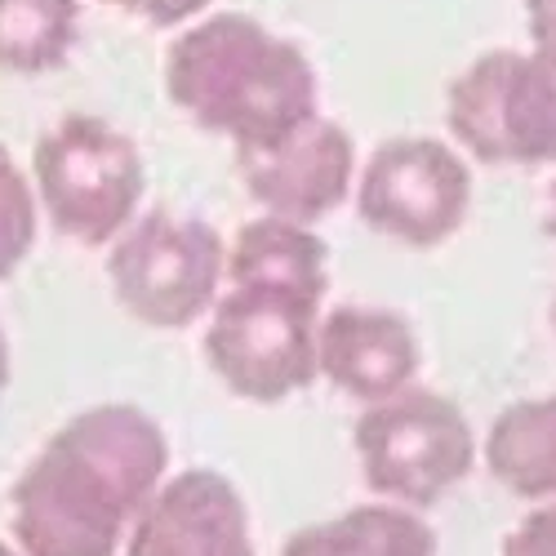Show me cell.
<instances>
[{
    "label": "cell",
    "mask_w": 556,
    "mask_h": 556,
    "mask_svg": "<svg viewBox=\"0 0 556 556\" xmlns=\"http://www.w3.org/2000/svg\"><path fill=\"white\" fill-rule=\"evenodd\" d=\"M108 10H121L129 18H143L148 27H188L201 14H210L214 0H99Z\"/></svg>",
    "instance_id": "cell-18"
},
{
    "label": "cell",
    "mask_w": 556,
    "mask_h": 556,
    "mask_svg": "<svg viewBox=\"0 0 556 556\" xmlns=\"http://www.w3.org/2000/svg\"><path fill=\"white\" fill-rule=\"evenodd\" d=\"M356 218L405 250L454 241L472 214V161L432 134H401L369 152L352 188Z\"/></svg>",
    "instance_id": "cell-8"
},
{
    "label": "cell",
    "mask_w": 556,
    "mask_h": 556,
    "mask_svg": "<svg viewBox=\"0 0 556 556\" xmlns=\"http://www.w3.org/2000/svg\"><path fill=\"white\" fill-rule=\"evenodd\" d=\"M352 450L365 490L409 513L445 503L481 458L477 428L463 405L419 383L392 401L365 405L352 424Z\"/></svg>",
    "instance_id": "cell-5"
},
{
    "label": "cell",
    "mask_w": 556,
    "mask_h": 556,
    "mask_svg": "<svg viewBox=\"0 0 556 556\" xmlns=\"http://www.w3.org/2000/svg\"><path fill=\"white\" fill-rule=\"evenodd\" d=\"M227 281H276L330 299V245L316 227L258 214L227 241Z\"/></svg>",
    "instance_id": "cell-14"
},
{
    "label": "cell",
    "mask_w": 556,
    "mask_h": 556,
    "mask_svg": "<svg viewBox=\"0 0 556 556\" xmlns=\"http://www.w3.org/2000/svg\"><path fill=\"white\" fill-rule=\"evenodd\" d=\"M547 231H552V237H556V178H552V188H547Z\"/></svg>",
    "instance_id": "cell-21"
},
{
    "label": "cell",
    "mask_w": 556,
    "mask_h": 556,
    "mask_svg": "<svg viewBox=\"0 0 556 556\" xmlns=\"http://www.w3.org/2000/svg\"><path fill=\"white\" fill-rule=\"evenodd\" d=\"M169 477L156 414L99 401L63 419L10 485V534L23 556H121L134 521Z\"/></svg>",
    "instance_id": "cell-1"
},
{
    "label": "cell",
    "mask_w": 556,
    "mask_h": 556,
    "mask_svg": "<svg viewBox=\"0 0 556 556\" xmlns=\"http://www.w3.org/2000/svg\"><path fill=\"white\" fill-rule=\"evenodd\" d=\"M40 237V205L31 192V178L23 165H14L10 148L0 143V281L31 258Z\"/></svg>",
    "instance_id": "cell-16"
},
{
    "label": "cell",
    "mask_w": 556,
    "mask_h": 556,
    "mask_svg": "<svg viewBox=\"0 0 556 556\" xmlns=\"http://www.w3.org/2000/svg\"><path fill=\"white\" fill-rule=\"evenodd\" d=\"M231 156H237L241 188L263 214L303 227H316L343 210L361 169L352 134L330 116H312L267 148H245Z\"/></svg>",
    "instance_id": "cell-9"
},
{
    "label": "cell",
    "mask_w": 556,
    "mask_h": 556,
    "mask_svg": "<svg viewBox=\"0 0 556 556\" xmlns=\"http://www.w3.org/2000/svg\"><path fill=\"white\" fill-rule=\"evenodd\" d=\"M424 375V343L414 320L388 303H326L316 326V379L348 401L379 405Z\"/></svg>",
    "instance_id": "cell-10"
},
{
    "label": "cell",
    "mask_w": 556,
    "mask_h": 556,
    "mask_svg": "<svg viewBox=\"0 0 556 556\" xmlns=\"http://www.w3.org/2000/svg\"><path fill=\"white\" fill-rule=\"evenodd\" d=\"M31 192L40 218L80 250H108L138 218L148 197V165L138 143L112 121L72 112L31 148Z\"/></svg>",
    "instance_id": "cell-3"
},
{
    "label": "cell",
    "mask_w": 556,
    "mask_h": 556,
    "mask_svg": "<svg viewBox=\"0 0 556 556\" xmlns=\"http://www.w3.org/2000/svg\"><path fill=\"white\" fill-rule=\"evenodd\" d=\"M80 36V0H0V72L5 76H45L67 67Z\"/></svg>",
    "instance_id": "cell-15"
},
{
    "label": "cell",
    "mask_w": 556,
    "mask_h": 556,
    "mask_svg": "<svg viewBox=\"0 0 556 556\" xmlns=\"http://www.w3.org/2000/svg\"><path fill=\"white\" fill-rule=\"evenodd\" d=\"M481 463L513 498L556 503V392L503 405L481 437Z\"/></svg>",
    "instance_id": "cell-12"
},
{
    "label": "cell",
    "mask_w": 556,
    "mask_h": 556,
    "mask_svg": "<svg viewBox=\"0 0 556 556\" xmlns=\"http://www.w3.org/2000/svg\"><path fill=\"white\" fill-rule=\"evenodd\" d=\"M445 129L477 165H556V54H477L445 89Z\"/></svg>",
    "instance_id": "cell-7"
},
{
    "label": "cell",
    "mask_w": 556,
    "mask_h": 556,
    "mask_svg": "<svg viewBox=\"0 0 556 556\" xmlns=\"http://www.w3.org/2000/svg\"><path fill=\"white\" fill-rule=\"evenodd\" d=\"M227 281L223 231L169 205L138 210L108 245V290L125 316L152 330H192Z\"/></svg>",
    "instance_id": "cell-6"
},
{
    "label": "cell",
    "mask_w": 556,
    "mask_h": 556,
    "mask_svg": "<svg viewBox=\"0 0 556 556\" xmlns=\"http://www.w3.org/2000/svg\"><path fill=\"white\" fill-rule=\"evenodd\" d=\"M526 27L534 50L556 54V0H526Z\"/></svg>",
    "instance_id": "cell-19"
},
{
    "label": "cell",
    "mask_w": 556,
    "mask_h": 556,
    "mask_svg": "<svg viewBox=\"0 0 556 556\" xmlns=\"http://www.w3.org/2000/svg\"><path fill=\"white\" fill-rule=\"evenodd\" d=\"M552 330H556V303H552Z\"/></svg>",
    "instance_id": "cell-23"
},
{
    "label": "cell",
    "mask_w": 556,
    "mask_h": 556,
    "mask_svg": "<svg viewBox=\"0 0 556 556\" xmlns=\"http://www.w3.org/2000/svg\"><path fill=\"white\" fill-rule=\"evenodd\" d=\"M14 383V348H10V334H5V320H0V401H5Z\"/></svg>",
    "instance_id": "cell-20"
},
{
    "label": "cell",
    "mask_w": 556,
    "mask_h": 556,
    "mask_svg": "<svg viewBox=\"0 0 556 556\" xmlns=\"http://www.w3.org/2000/svg\"><path fill=\"white\" fill-rule=\"evenodd\" d=\"M326 299L276 281H223L205 316L210 375L250 405H281L316 383V326Z\"/></svg>",
    "instance_id": "cell-4"
},
{
    "label": "cell",
    "mask_w": 556,
    "mask_h": 556,
    "mask_svg": "<svg viewBox=\"0 0 556 556\" xmlns=\"http://www.w3.org/2000/svg\"><path fill=\"white\" fill-rule=\"evenodd\" d=\"M121 556H258L241 485L214 468L169 472Z\"/></svg>",
    "instance_id": "cell-11"
},
{
    "label": "cell",
    "mask_w": 556,
    "mask_h": 556,
    "mask_svg": "<svg viewBox=\"0 0 556 556\" xmlns=\"http://www.w3.org/2000/svg\"><path fill=\"white\" fill-rule=\"evenodd\" d=\"M0 556H23V552H18L14 543H5V539H0Z\"/></svg>",
    "instance_id": "cell-22"
},
{
    "label": "cell",
    "mask_w": 556,
    "mask_h": 556,
    "mask_svg": "<svg viewBox=\"0 0 556 556\" xmlns=\"http://www.w3.org/2000/svg\"><path fill=\"white\" fill-rule=\"evenodd\" d=\"M165 94L231 152L267 148L320 116V80L303 45L241 10L178 27L165 50Z\"/></svg>",
    "instance_id": "cell-2"
},
{
    "label": "cell",
    "mask_w": 556,
    "mask_h": 556,
    "mask_svg": "<svg viewBox=\"0 0 556 556\" xmlns=\"http://www.w3.org/2000/svg\"><path fill=\"white\" fill-rule=\"evenodd\" d=\"M498 556H556V503H534L530 513L503 534Z\"/></svg>",
    "instance_id": "cell-17"
},
{
    "label": "cell",
    "mask_w": 556,
    "mask_h": 556,
    "mask_svg": "<svg viewBox=\"0 0 556 556\" xmlns=\"http://www.w3.org/2000/svg\"><path fill=\"white\" fill-rule=\"evenodd\" d=\"M281 556H441V539L424 513L369 498L294 530Z\"/></svg>",
    "instance_id": "cell-13"
}]
</instances>
